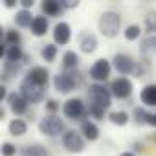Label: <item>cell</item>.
I'll use <instances>...</instances> for the list:
<instances>
[{
    "instance_id": "cell-1",
    "label": "cell",
    "mask_w": 156,
    "mask_h": 156,
    "mask_svg": "<svg viewBox=\"0 0 156 156\" xmlns=\"http://www.w3.org/2000/svg\"><path fill=\"white\" fill-rule=\"evenodd\" d=\"M51 85L53 88L62 94V96H68L75 90H79L85 87V73L81 70H59L53 77H51ZM87 88V87H85Z\"/></svg>"
},
{
    "instance_id": "cell-2",
    "label": "cell",
    "mask_w": 156,
    "mask_h": 156,
    "mask_svg": "<svg viewBox=\"0 0 156 156\" xmlns=\"http://www.w3.org/2000/svg\"><path fill=\"white\" fill-rule=\"evenodd\" d=\"M87 105L88 107H99L103 110H108L112 107V92L110 87L99 85V83H90L87 85Z\"/></svg>"
},
{
    "instance_id": "cell-3",
    "label": "cell",
    "mask_w": 156,
    "mask_h": 156,
    "mask_svg": "<svg viewBox=\"0 0 156 156\" xmlns=\"http://www.w3.org/2000/svg\"><path fill=\"white\" fill-rule=\"evenodd\" d=\"M123 22H121V15L118 11H103L98 19V31L105 37V39H116L121 31H123Z\"/></svg>"
},
{
    "instance_id": "cell-4",
    "label": "cell",
    "mask_w": 156,
    "mask_h": 156,
    "mask_svg": "<svg viewBox=\"0 0 156 156\" xmlns=\"http://www.w3.org/2000/svg\"><path fill=\"white\" fill-rule=\"evenodd\" d=\"M37 129L46 138H62L64 132L68 130L66 129V121L62 118H59L57 114H46V116H42L39 119V123H37Z\"/></svg>"
},
{
    "instance_id": "cell-5",
    "label": "cell",
    "mask_w": 156,
    "mask_h": 156,
    "mask_svg": "<svg viewBox=\"0 0 156 156\" xmlns=\"http://www.w3.org/2000/svg\"><path fill=\"white\" fill-rule=\"evenodd\" d=\"M62 116L70 121L75 123H83L85 119H88V105L83 98H68L62 103Z\"/></svg>"
},
{
    "instance_id": "cell-6",
    "label": "cell",
    "mask_w": 156,
    "mask_h": 156,
    "mask_svg": "<svg viewBox=\"0 0 156 156\" xmlns=\"http://www.w3.org/2000/svg\"><path fill=\"white\" fill-rule=\"evenodd\" d=\"M19 92L28 99L30 105H41V103H46V99H48L46 98L48 96V88L33 83L31 79H28V77H22L20 79Z\"/></svg>"
},
{
    "instance_id": "cell-7",
    "label": "cell",
    "mask_w": 156,
    "mask_h": 156,
    "mask_svg": "<svg viewBox=\"0 0 156 156\" xmlns=\"http://www.w3.org/2000/svg\"><path fill=\"white\" fill-rule=\"evenodd\" d=\"M61 145L68 154H81L87 149V140L83 138V134L75 129H68L64 132V136L61 138Z\"/></svg>"
},
{
    "instance_id": "cell-8",
    "label": "cell",
    "mask_w": 156,
    "mask_h": 156,
    "mask_svg": "<svg viewBox=\"0 0 156 156\" xmlns=\"http://www.w3.org/2000/svg\"><path fill=\"white\" fill-rule=\"evenodd\" d=\"M114 66H112V61L108 59H98L92 62V66L88 68V77L94 81V83H99V85H105L108 79H110V73H112Z\"/></svg>"
},
{
    "instance_id": "cell-9",
    "label": "cell",
    "mask_w": 156,
    "mask_h": 156,
    "mask_svg": "<svg viewBox=\"0 0 156 156\" xmlns=\"http://www.w3.org/2000/svg\"><path fill=\"white\" fill-rule=\"evenodd\" d=\"M108 87H110L112 98H114V99H119V101H127V99H130V96L134 94V83L129 79V77L118 75L116 79L110 81Z\"/></svg>"
},
{
    "instance_id": "cell-10",
    "label": "cell",
    "mask_w": 156,
    "mask_h": 156,
    "mask_svg": "<svg viewBox=\"0 0 156 156\" xmlns=\"http://www.w3.org/2000/svg\"><path fill=\"white\" fill-rule=\"evenodd\" d=\"M136 64H138V59H134V57L129 55L127 51H116V53L112 55V66H114V70H116L121 77L132 75Z\"/></svg>"
},
{
    "instance_id": "cell-11",
    "label": "cell",
    "mask_w": 156,
    "mask_h": 156,
    "mask_svg": "<svg viewBox=\"0 0 156 156\" xmlns=\"http://www.w3.org/2000/svg\"><path fill=\"white\" fill-rule=\"evenodd\" d=\"M77 48H79V51L85 53V55L96 53L98 48H99V39H98V35H96L94 31H88V30L81 31L79 35H77Z\"/></svg>"
},
{
    "instance_id": "cell-12",
    "label": "cell",
    "mask_w": 156,
    "mask_h": 156,
    "mask_svg": "<svg viewBox=\"0 0 156 156\" xmlns=\"http://www.w3.org/2000/svg\"><path fill=\"white\" fill-rule=\"evenodd\" d=\"M6 107H8L15 116H28V114H30V103H28V99H26L19 90H11L8 101H6Z\"/></svg>"
},
{
    "instance_id": "cell-13",
    "label": "cell",
    "mask_w": 156,
    "mask_h": 156,
    "mask_svg": "<svg viewBox=\"0 0 156 156\" xmlns=\"http://www.w3.org/2000/svg\"><path fill=\"white\" fill-rule=\"evenodd\" d=\"M24 77H28V79H31L33 83H37V85H41V87H46V88H48V85H50V81H51L50 70H48L46 66H41V64L30 66V68L26 70Z\"/></svg>"
},
{
    "instance_id": "cell-14",
    "label": "cell",
    "mask_w": 156,
    "mask_h": 156,
    "mask_svg": "<svg viewBox=\"0 0 156 156\" xmlns=\"http://www.w3.org/2000/svg\"><path fill=\"white\" fill-rule=\"evenodd\" d=\"M51 37H53V42L57 46L70 44V41H72V26L68 22H64V20H59L51 30Z\"/></svg>"
},
{
    "instance_id": "cell-15",
    "label": "cell",
    "mask_w": 156,
    "mask_h": 156,
    "mask_svg": "<svg viewBox=\"0 0 156 156\" xmlns=\"http://www.w3.org/2000/svg\"><path fill=\"white\" fill-rule=\"evenodd\" d=\"M22 70H24V64L2 61V68H0V81H2V85H8V83L15 81L17 77L22 73Z\"/></svg>"
},
{
    "instance_id": "cell-16",
    "label": "cell",
    "mask_w": 156,
    "mask_h": 156,
    "mask_svg": "<svg viewBox=\"0 0 156 156\" xmlns=\"http://www.w3.org/2000/svg\"><path fill=\"white\" fill-rule=\"evenodd\" d=\"M41 15L48 19H57L64 15V9L61 6V0H42L41 2Z\"/></svg>"
},
{
    "instance_id": "cell-17",
    "label": "cell",
    "mask_w": 156,
    "mask_h": 156,
    "mask_svg": "<svg viewBox=\"0 0 156 156\" xmlns=\"http://www.w3.org/2000/svg\"><path fill=\"white\" fill-rule=\"evenodd\" d=\"M81 66V57H79V51H75V50H66L62 51L61 55V70H79Z\"/></svg>"
},
{
    "instance_id": "cell-18",
    "label": "cell",
    "mask_w": 156,
    "mask_h": 156,
    "mask_svg": "<svg viewBox=\"0 0 156 156\" xmlns=\"http://www.w3.org/2000/svg\"><path fill=\"white\" fill-rule=\"evenodd\" d=\"M79 132L83 134V138H85L87 141H98V140L101 138V130H99L98 123L92 121L90 118L85 119L83 123H79Z\"/></svg>"
},
{
    "instance_id": "cell-19",
    "label": "cell",
    "mask_w": 156,
    "mask_h": 156,
    "mask_svg": "<svg viewBox=\"0 0 156 156\" xmlns=\"http://www.w3.org/2000/svg\"><path fill=\"white\" fill-rule=\"evenodd\" d=\"M48 31H50V19L44 17V15H35L33 22L30 26V33L33 37H39L41 39V37H46Z\"/></svg>"
},
{
    "instance_id": "cell-20",
    "label": "cell",
    "mask_w": 156,
    "mask_h": 156,
    "mask_svg": "<svg viewBox=\"0 0 156 156\" xmlns=\"http://www.w3.org/2000/svg\"><path fill=\"white\" fill-rule=\"evenodd\" d=\"M140 103L145 108H156V83H147L140 90Z\"/></svg>"
},
{
    "instance_id": "cell-21",
    "label": "cell",
    "mask_w": 156,
    "mask_h": 156,
    "mask_svg": "<svg viewBox=\"0 0 156 156\" xmlns=\"http://www.w3.org/2000/svg\"><path fill=\"white\" fill-rule=\"evenodd\" d=\"M19 156H51V152L44 143H26L20 147Z\"/></svg>"
},
{
    "instance_id": "cell-22",
    "label": "cell",
    "mask_w": 156,
    "mask_h": 156,
    "mask_svg": "<svg viewBox=\"0 0 156 156\" xmlns=\"http://www.w3.org/2000/svg\"><path fill=\"white\" fill-rule=\"evenodd\" d=\"M138 53L141 59H151L152 55H156V35L141 39L138 46Z\"/></svg>"
},
{
    "instance_id": "cell-23",
    "label": "cell",
    "mask_w": 156,
    "mask_h": 156,
    "mask_svg": "<svg viewBox=\"0 0 156 156\" xmlns=\"http://www.w3.org/2000/svg\"><path fill=\"white\" fill-rule=\"evenodd\" d=\"M2 44H6V46H22V33L15 28H2Z\"/></svg>"
},
{
    "instance_id": "cell-24",
    "label": "cell",
    "mask_w": 156,
    "mask_h": 156,
    "mask_svg": "<svg viewBox=\"0 0 156 156\" xmlns=\"http://www.w3.org/2000/svg\"><path fill=\"white\" fill-rule=\"evenodd\" d=\"M26 132H28V121H26V119H22V118H13V119L8 123V134L13 136V138H22Z\"/></svg>"
},
{
    "instance_id": "cell-25",
    "label": "cell",
    "mask_w": 156,
    "mask_h": 156,
    "mask_svg": "<svg viewBox=\"0 0 156 156\" xmlns=\"http://www.w3.org/2000/svg\"><path fill=\"white\" fill-rule=\"evenodd\" d=\"M143 33L147 37L156 35V9H149L143 13V22H141Z\"/></svg>"
},
{
    "instance_id": "cell-26",
    "label": "cell",
    "mask_w": 156,
    "mask_h": 156,
    "mask_svg": "<svg viewBox=\"0 0 156 156\" xmlns=\"http://www.w3.org/2000/svg\"><path fill=\"white\" fill-rule=\"evenodd\" d=\"M33 19H35V15L31 11H28V9H17L15 17H13V24L17 28H30L31 22H33Z\"/></svg>"
},
{
    "instance_id": "cell-27",
    "label": "cell",
    "mask_w": 156,
    "mask_h": 156,
    "mask_svg": "<svg viewBox=\"0 0 156 156\" xmlns=\"http://www.w3.org/2000/svg\"><path fill=\"white\" fill-rule=\"evenodd\" d=\"M108 121L116 127H127L130 123V114L127 110H110L108 112Z\"/></svg>"
},
{
    "instance_id": "cell-28",
    "label": "cell",
    "mask_w": 156,
    "mask_h": 156,
    "mask_svg": "<svg viewBox=\"0 0 156 156\" xmlns=\"http://www.w3.org/2000/svg\"><path fill=\"white\" fill-rule=\"evenodd\" d=\"M57 53H59V46L55 42H46L41 48V59L44 62H53L57 59Z\"/></svg>"
},
{
    "instance_id": "cell-29",
    "label": "cell",
    "mask_w": 156,
    "mask_h": 156,
    "mask_svg": "<svg viewBox=\"0 0 156 156\" xmlns=\"http://www.w3.org/2000/svg\"><path fill=\"white\" fill-rule=\"evenodd\" d=\"M141 33H143V28H141V24H129V26H125V30H123V37H125V41H129V42H134V41H140L141 39Z\"/></svg>"
},
{
    "instance_id": "cell-30",
    "label": "cell",
    "mask_w": 156,
    "mask_h": 156,
    "mask_svg": "<svg viewBox=\"0 0 156 156\" xmlns=\"http://www.w3.org/2000/svg\"><path fill=\"white\" fill-rule=\"evenodd\" d=\"M24 55H26V51L22 50V46H8V51H6V57H4V61H9V62H19V64H22V61H24Z\"/></svg>"
},
{
    "instance_id": "cell-31",
    "label": "cell",
    "mask_w": 156,
    "mask_h": 156,
    "mask_svg": "<svg viewBox=\"0 0 156 156\" xmlns=\"http://www.w3.org/2000/svg\"><path fill=\"white\" fill-rule=\"evenodd\" d=\"M147 116H149V110H147L143 105L132 107V112H130L132 123H136V125H147Z\"/></svg>"
},
{
    "instance_id": "cell-32",
    "label": "cell",
    "mask_w": 156,
    "mask_h": 156,
    "mask_svg": "<svg viewBox=\"0 0 156 156\" xmlns=\"http://www.w3.org/2000/svg\"><path fill=\"white\" fill-rule=\"evenodd\" d=\"M19 152H20V149H17V145L11 141H2V145H0V154L2 156H15Z\"/></svg>"
},
{
    "instance_id": "cell-33",
    "label": "cell",
    "mask_w": 156,
    "mask_h": 156,
    "mask_svg": "<svg viewBox=\"0 0 156 156\" xmlns=\"http://www.w3.org/2000/svg\"><path fill=\"white\" fill-rule=\"evenodd\" d=\"M59 108H62V107L59 105L57 99H53V98H48V99H46V103H44V110H46L48 114H57Z\"/></svg>"
},
{
    "instance_id": "cell-34",
    "label": "cell",
    "mask_w": 156,
    "mask_h": 156,
    "mask_svg": "<svg viewBox=\"0 0 156 156\" xmlns=\"http://www.w3.org/2000/svg\"><path fill=\"white\" fill-rule=\"evenodd\" d=\"M130 151L140 156L141 152H145V143H143V141H132V143H130Z\"/></svg>"
},
{
    "instance_id": "cell-35",
    "label": "cell",
    "mask_w": 156,
    "mask_h": 156,
    "mask_svg": "<svg viewBox=\"0 0 156 156\" xmlns=\"http://www.w3.org/2000/svg\"><path fill=\"white\" fill-rule=\"evenodd\" d=\"M61 6H62L64 11H68V9H77V8L81 6V2H79V0H73V2H68V0H61Z\"/></svg>"
},
{
    "instance_id": "cell-36",
    "label": "cell",
    "mask_w": 156,
    "mask_h": 156,
    "mask_svg": "<svg viewBox=\"0 0 156 156\" xmlns=\"http://www.w3.org/2000/svg\"><path fill=\"white\" fill-rule=\"evenodd\" d=\"M33 6H35V0H20V9H28V11H31Z\"/></svg>"
},
{
    "instance_id": "cell-37",
    "label": "cell",
    "mask_w": 156,
    "mask_h": 156,
    "mask_svg": "<svg viewBox=\"0 0 156 156\" xmlns=\"http://www.w3.org/2000/svg\"><path fill=\"white\" fill-rule=\"evenodd\" d=\"M147 125L152 127V129H156V112H149V116H147Z\"/></svg>"
},
{
    "instance_id": "cell-38",
    "label": "cell",
    "mask_w": 156,
    "mask_h": 156,
    "mask_svg": "<svg viewBox=\"0 0 156 156\" xmlns=\"http://www.w3.org/2000/svg\"><path fill=\"white\" fill-rule=\"evenodd\" d=\"M17 6H20V0H4V8H8V9H13Z\"/></svg>"
},
{
    "instance_id": "cell-39",
    "label": "cell",
    "mask_w": 156,
    "mask_h": 156,
    "mask_svg": "<svg viewBox=\"0 0 156 156\" xmlns=\"http://www.w3.org/2000/svg\"><path fill=\"white\" fill-rule=\"evenodd\" d=\"M8 116V107L6 105H0V121H4Z\"/></svg>"
},
{
    "instance_id": "cell-40",
    "label": "cell",
    "mask_w": 156,
    "mask_h": 156,
    "mask_svg": "<svg viewBox=\"0 0 156 156\" xmlns=\"http://www.w3.org/2000/svg\"><path fill=\"white\" fill-rule=\"evenodd\" d=\"M118 156H138V154H134L130 149H127V151H123V152H119Z\"/></svg>"
},
{
    "instance_id": "cell-41",
    "label": "cell",
    "mask_w": 156,
    "mask_h": 156,
    "mask_svg": "<svg viewBox=\"0 0 156 156\" xmlns=\"http://www.w3.org/2000/svg\"><path fill=\"white\" fill-rule=\"evenodd\" d=\"M151 141H152V143H154V147H156V132H152V134H151Z\"/></svg>"
}]
</instances>
